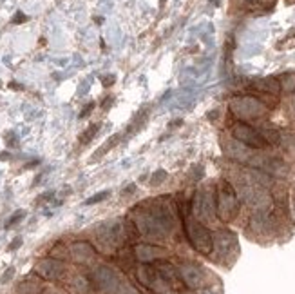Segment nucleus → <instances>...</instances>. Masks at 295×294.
Returning <instances> with one entry per match:
<instances>
[{
  "label": "nucleus",
  "mask_w": 295,
  "mask_h": 294,
  "mask_svg": "<svg viewBox=\"0 0 295 294\" xmlns=\"http://www.w3.org/2000/svg\"><path fill=\"white\" fill-rule=\"evenodd\" d=\"M239 196L234 185L226 180H221L216 189V214L223 221H232L239 213Z\"/></svg>",
  "instance_id": "f257e3e1"
},
{
  "label": "nucleus",
  "mask_w": 295,
  "mask_h": 294,
  "mask_svg": "<svg viewBox=\"0 0 295 294\" xmlns=\"http://www.w3.org/2000/svg\"><path fill=\"white\" fill-rule=\"evenodd\" d=\"M228 107L230 113L237 116L241 122L257 120L268 113V106L257 96H236L230 100Z\"/></svg>",
  "instance_id": "f03ea898"
},
{
  "label": "nucleus",
  "mask_w": 295,
  "mask_h": 294,
  "mask_svg": "<svg viewBox=\"0 0 295 294\" xmlns=\"http://www.w3.org/2000/svg\"><path fill=\"white\" fill-rule=\"evenodd\" d=\"M185 233H187V238L191 241V245L196 249L197 253L201 254L212 253V247H214L212 233L199 220L185 218Z\"/></svg>",
  "instance_id": "7ed1b4c3"
},
{
  "label": "nucleus",
  "mask_w": 295,
  "mask_h": 294,
  "mask_svg": "<svg viewBox=\"0 0 295 294\" xmlns=\"http://www.w3.org/2000/svg\"><path fill=\"white\" fill-rule=\"evenodd\" d=\"M134 225L138 229V233L149 240H165L171 233L151 211H139L134 220Z\"/></svg>",
  "instance_id": "20e7f679"
},
{
  "label": "nucleus",
  "mask_w": 295,
  "mask_h": 294,
  "mask_svg": "<svg viewBox=\"0 0 295 294\" xmlns=\"http://www.w3.org/2000/svg\"><path fill=\"white\" fill-rule=\"evenodd\" d=\"M192 213L197 216V220L212 221L216 218V191L214 189H199L194 196Z\"/></svg>",
  "instance_id": "39448f33"
},
{
  "label": "nucleus",
  "mask_w": 295,
  "mask_h": 294,
  "mask_svg": "<svg viewBox=\"0 0 295 294\" xmlns=\"http://www.w3.org/2000/svg\"><path fill=\"white\" fill-rule=\"evenodd\" d=\"M232 136L236 142L243 144L244 147H252V149H264L268 146L256 127L248 126L246 122H236L232 126Z\"/></svg>",
  "instance_id": "423d86ee"
},
{
  "label": "nucleus",
  "mask_w": 295,
  "mask_h": 294,
  "mask_svg": "<svg viewBox=\"0 0 295 294\" xmlns=\"http://www.w3.org/2000/svg\"><path fill=\"white\" fill-rule=\"evenodd\" d=\"M91 280L92 283L96 285V289H100L102 293L116 294L120 291L118 273L112 267H109V265H98V267L92 271Z\"/></svg>",
  "instance_id": "0eeeda50"
},
{
  "label": "nucleus",
  "mask_w": 295,
  "mask_h": 294,
  "mask_svg": "<svg viewBox=\"0 0 295 294\" xmlns=\"http://www.w3.org/2000/svg\"><path fill=\"white\" fill-rule=\"evenodd\" d=\"M35 273L44 280H58V278H62V274L66 273V265L56 258H44L36 263Z\"/></svg>",
  "instance_id": "6e6552de"
},
{
  "label": "nucleus",
  "mask_w": 295,
  "mask_h": 294,
  "mask_svg": "<svg viewBox=\"0 0 295 294\" xmlns=\"http://www.w3.org/2000/svg\"><path fill=\"white\" fill-rule=\"evenodd\" d=\"M177 276L185 281V285L191 289H199L203 287L205 281V273L203 269L196 265V263H183L177 269Z\"/></svg>",
  "instance_id": "1a4fd4ad"
},
{
  "label": "nucleus",
  "mask_w": 295,
  "mask_h": 294,
  "mask_svg": "<svg viewBox=\"0 0 295 294\" xmlns=\"http://www.w3.org/2000/svg\"><path fill=\"white\" fill-rule=\"evenodd\" d=\"M134 258L139 263H152L167 256V251L163 247H157V245H151V243H136L134 247Z\"/></svg>",
  "instance_id": "9d476101"
},
{
  "label": "nucleus",
  "mask_w": 295,
  "mask_h": 294,
  "mask_svg": "<svg viewBox=\"0 0 295 294\" xmlns=\"http://www.w3.org/2000/svg\"><path fill=\"white\" fill-rule=\"evenodd\" d=\"M212 241H214V247L216 253L219 256H230L234 249H237V238L236 234H232L230 231H219V233L212 234Z\"/></svg>",
  "instance_id": "9b49d317"
},
{
  "label": "nucleus",
  "mask_w": 295,
  "mask_h": 294,
  "mask_svg": "<svg viewBox=\"0 0 295 294\" xmlns=\"http://www.w3.org/2000/svg\"><path fill=\"white\" fill-rule=\"evenodd\" d=\"M69 254L76 263H89L96 256V249L87 241H74L69 247Z\"/></svg>",
  "instance_id": "f8f14e48"
},
{
  "label": "nucleus",
  "mask_w": 295,
  "mask_h": 294,
  "mask_svg": "<svg viewBox=\"0 0 295 294\" xmlns=\"http://www.w3.org/2000/svg\"><path fill=\"white\" fill-rule=\"evenodd\" d=\"M252 89L254 91H259L262 94H270V96H277L281 93V84H279V78H274V76H268V78H259L252 84Z\"/></svg>",
  "instance_id": "ddd939ff"
},
{
  "label": "nucleus",
  "mask_w": 295,
  "mask_h": 294,
  "mask_svg": "<svg viewBox=\"0 0 295 294\" xmlns=\"http://www.w3.org/2000/svg\"><path fill=\"white\" fill-rule=\"evenodd\" d=\"M156 271H157V274H159V278H161L163 281H167L169 285H171V283H174V281L177 280L176 267H174L172 263H169V261H157V263H156Z\"/></svg>",
  "instance_id": "4468645a"
},
{
  "label": "nucleus",
  "mask_w": 295,
  "mask_h": 294,
  "mask_svg": "<svg viewBox=\"0 0 295 294\" xmlns=\"http://www.w3.org/2000/svg\"><path fill=\"white\" fill-rule=\"evenodd\" d=\"M259 133H261V136L266 140L268 146H277V144L281 142V134H279V131H276L274 127H264Z\"/></svg>",
  "instance_id": "2eb2a0df"
},
{
  "label": "nucleus",
  "mask_w": 295,
  "mask_h": 294,
  "mask_svg": "<svg viewBox=\"0 0 295 294\" xmlns=\"http://www.w3.org/2000/svg\"><path fill=\"white\" fill-rule=\"evenodd\" d=\"M279 84H281V91L295 93V73H284L279 78Z\"/></svg>",
  "instance_id": "dca6fc26"
},
{
  "label": "nucleus",
  "mask_w": 295,
  "mask_h": 294,
  "mask_svg": "<svg viewBox=\"0 0 295 294\" xmlns=\"http://www.w3.org/2000/svg\"><path fill=\"white\" fill-rule=\"evenodd\" d=\"M243 2L250 9H272L277 0H243Z\"/></svg>",
  "instance_id": "f3484780"
},
{
  "label": "nucleus",
  "mask_w": 295,
  "mask_h": 294,
  "mask_svg": "<svg viewBox=\"0 0 295 294\" xmlns=\"http://www.w3.org/2000/svg\"><path fill=\"white\" fill-rule=\"evenodd\" d=\"M98 131H100V124H92L91 127H87L86 131L80 134V142H82V144H89V142L96 136Z\"/></svg>",
  "instance_id": "a211bd4d"
},
{
  "label": "nucleus",
  "mask_w": 295,
  "mask_h": 294,
  "mask_svg": "<svg viewBox=\"0 0 295 294\" xmlns=\"http://www.w3.org/2000/svg\"><path fill=\"white\" fill-rule=\"evenodd\" d=\"M17 291H18V294H38L40 287L33 281H24V283H20Z\"/></svg>",
  "instance_id": "6ab92c4d"
},
{
  "label": "nucleus",
  "mask_w": 295,
  "mask_h": 294,
  "mask_svg": "<svg viewBox=\"0 0 295 294\" xmlns=\"http://www.w3.org/2000/svg\"><path fill=\"white\" fill-rule=\"evenodd\" d=\"M165 180H167V171H165V169H157V171H154V174H152L151 185H161Z\"/></svg>",
  "instance_id": "aec40b11"
},
{
  "label": "nucleus",
  "mask_w": 295,
  "mask_h": 294,
  "mask_svg": "<svg viewBox=\"0 0 295 294\" xmlns=\"http://www.w3.org/2000/svg\"><path fill=\"white\" fill-rule=\"evenodd\" d=\"M111 196V191H102V193H96L94 196H91L89 200H86V205H94V203H100V202H104L105 198H109Z\"/></svg>",
  "instance_id": "412c9836"
},
{
  "label": "nucleus",
  "mask_w": 295,
  "mask_h": 294,
  "mask_svg": "<svg viewBox=\"0 0 295 294\" xmlns=\"http://www.w3.org/2000/svg\"><path fill=\"white\" fill-rule=\"evenodd\" d=\"M118 138H120V136H118V134H116V136H112V138H111V140H109V142H105L104 146H102V147H100V149H98V153H96V158H100V156H104V154L107 153V151H109L111 147L116 146V144H118Z\"/></svg>",
  "instance_id": "4be33fe9"
},
{
  "label": "nucleus",
  "mask_w": 295,
  "mask_h": 294,
  "mask_svg": "<svg viewBox=\"0 0 295 294\" xmlns=\"http://www.w3.org/2000/svg\"><path fill=\"white\" fill-rule=\"evenodd\" d=\"M24 214H26V213H24V211H17V213H15L13 216H11L9 220H7L6 225H7V227H13V225H15V223H17V221H20V220H22V218H24Z\"/></svg>",
  "instance_id": "5701e85b"
},
{
  "label": "nucleus",
  "mask_w": 295,
  "mask_h": 294,
  "mask_svg": "<svg viewBox=\"0 0 295 294\" xmlns=\"http://www.w3.org/2000/svg\"><path fill=\"white\" fill-rule=\"evenodd\" d=\"M114 80H116V76H114V74H107V76L102 78V84H104V87H109V86L114 84Z\"/></svg>",
  "instance_id": "b1692460"
},
{
  "label": "nucleus",
  "mask_w": 295,
  "mask_h": 294,
  "mask_svg": "<svg viewBox=\"0 0 295 294\" xmlns=\"http://www.w3.org/2000/svg\"><path fill=\"white\" fill-rule=\"evenodd\" d=\"M92 107H94V104H92V102H91V104H87L86 109L80 113V118H86V116H89V114H91V111H92Z\"/></svg>",
  "instance_id": "393cba45"
},
{
  "label": "nucleus",
  "mask_w": 295,
  "mask_h": 294,
  "mask_svg": "<svg viewBox=\"0 0 295 294\" xmlns=\"http://www.w3.org/2000/svg\"><path fill=\"white\" fill-rule=\"evenodd\" d=\"M20 245H22V238H15V240L9 243V247H7V249H9V251H17Z\"/></svg>",
  "instance_id": "a878e982"
},
{
  "label": "nucleus",
  "mask_w": 295,
  "mask_h": 294,
  "mask_svg": "<svg viewBox=\"0 0 295 294\" xmlns=\"http://www.w3.org/2000/svg\"><path fill=\"white\" fill-rule=\"evenodd\" d=\"M27 20V17L24 13H17L15 15V18H13V24H20V22H26Z\"/></svg>",
  "instance_id": "bb28decb"
},
{
  "label": "nucleus",
  "mask_w": 295,
  "mask_h": 294,
  "mask_svg": "<svg viewBox=\"0 0 295 294\" xmlns=\"http://www.w3.org/2000/svg\"><path fill=\"white\" fill-rule=\"evenodd\" d=\"M13 274H15V269H13V267H9V269H7V273L4 274V278H2V281H4V283H6V281H9V280H11V278H13Z\"/></svg>",
  "instance_id": "cd10ccee"
},
{
  "label": "nucleus",
  "mask_w": 295,
  "mask_h": 294,
  "mask_svg": "<svg viewBox=\"0 0 295 294\" xmlns=\"http://www.w3.org/2000/svg\"><path fill=\"white\" fill-rule=\"evenodd\" d=\"M109 106H112V98L111 96H109V98H105V102H104V111H107V109H109Z\"/></svg>",
  "instance_id": "c85d7f7f"
},
{
  "label": "nucleus",
  "mask_w": 295,
  "mask_h": 294,
  "mask_svg": "<svg viewBox=\"0 0 295 294\" xmlns=\"http://www.w3.org/2000/svg\"><path fill=\"white\" fill-rule=\"evenodd\" d=\"M134 189H136V185L132 184V185H129L127 189H123V191H121V194H131V193H134Z\"/></svg>",
  "instance_id": "c756f323"
},
{
  "label": "nucleus",
  "mask_w": 295,
  "mask_h": 294,
  "mask_svg": "<svg viewBox=\"0 0 295 294\" xmlns=\"http://www.w3.org/2000/svg\"><path fill=\"white\" fill-rule=\"evenodd\" d=\"M165 294H177V293H174V291H169V293H165Z\"/></svg>",
  "instance_id": "7c9ffc66"
},
{
  "label": "nucleus",
  "mask_w": 295,
  "mask_h": 294,
  "mask_svg": "<svg viewBox=\"0 0 295 294\" xmlns=\"http://www.w3.org/2000/svg\"><path fill=\"white\" fill-rule=\"evenodd\" d=\"M47 294H58V293H47Z\"/></svg>",
  "instance_id": "2f4dec72"
}]
</instances>
